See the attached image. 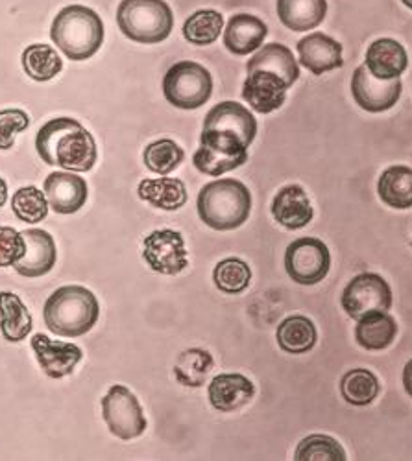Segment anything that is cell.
Wrapping results in <instances>:
<instances>
[{
  "label": "cell",
  "mask_w": 412,
  "mask_h": 461,
  "mask_svg": "<svg viewBox=\"0 0 412 461\" xmlns=\"http://www.w3.org/2000/svg\"><path fill=\"white\" fill-rule=\"evenodd\" d=\"M35 149L47 165L70 172H89L96 163L93 135L69 117L52 119L37 131Z\"/></svg>",
  "instance_id": "1"
},
{
  "label": "cell",
  "mask_w": 412,
  "mask_h": 461,
  "mask_svg": "<svg viewBox=\"0 0 412 461\" xmlns=\"http://www.w3.org/2000/svg\"><path fill=\"white\" fill-rule=\"evenodd\" d=\"M100 304L86 286H61L45 303L43 320L47 329L63 338L87 334L98 321Z\"/></svg>",
  "instance_id": "2"
},
{
  "label": "cell",
  "mask_w": 412,
  "mask_h": 461,
  "mask_svg": "<svg viewBox=\"0 0 412 461\" xmlns=\"http://www.w3.org/2000/svg\"><path fill=\"white\" fill-rule=\"evenodd\" d=\"M198 216L215 230H233L248 221L252 192L237 179H216L202 186L198 194Z\"/></svg>",
  "instance_id": "3"
},
{
  "label": "cell",
  "mask_w": 412,
  "mask_h": 461,
  "mask_svg": "<svg viewBox=\"0 0 412 461\" xmlns=\"http://www.w3.org/2000/svg\"><path fill=\"white\" fill-rule=\"evenodd\" d=\"M52 41L72 61H86L95 56L104 43V23L87 6L63 8L50 28Z\"/></svg>",
  "instance_id": "4"
},
{
  "label": "cell",
  "mask_w": 412,
  "mask_h": 461,
  "mask_svg": "<svg viewBox=\"0 0 412 461\" xmlns=\"http://www.w3.org/2000/svg\"><path fill=\"white\" fill-rule=\"evenodd\" d=\"M119 30L141 45L165 41L174 28V15L165 0H123L117 10Z\"/></svg>",
  "instance_id": "5"
},
{
  "label": "cell",
  "mask_w": 412,
  "mask_h": 461,
  "mask_svg": "<svg viewBox=\"0 0 412 461\" xmlns=\"http://www.w3.org/2000/svg\"><path fill=\"white\" fill-rule=\"evenodd\" d=\"M163 95L178 109H198L213 95L209 70L197 61H179L172 65L163 78Z\"/></svg>",
  "instance_id": "6"
},
{
  "label": "cell",
  "mask_w": 412,
  "mask_h": 461,
  "mask_svg": "<svg viewBox=\"0 0 412 461\" xmlns=\"http://www.w3.org/2000/svg\"><path fill=\"white\" fill-rule=\"evenodd\" d=\"M248 161V148L233 135L204 130L200 135V148L197 149L193 165L198 172L218 177L243 167Z\"/></svg>",
  "instance_id": "7"
},
{
  "label": "cell",
  "mask_w": 412,
  "mask_h": 461,
  "mask_svg": "<svg viewBox=\"0 0 412 461\" xmlns=\"http://www.w3.org/2000/svg\"><path fill=\"white\" fill-rule=\"evenodd\" d=\"M102 417L109 432L123 441L142 436L148 427L139 399L123 384L111 386L102 399Z\"/></svg>",
  "instance_id": "8"
},
{
  "label": "cell",
  "mask_w": 412,
  "mask_h": 461,
  "mask_svg": "<svg viewBox=\"0 0 412 461\" xmlns=\"http://www.w3.org/2000/svg\"><path fill=\"white\" fill-rule=\"evenodd\" d=\"M329 267L331 255L320 239H298L285 251V270L298 285L313 286L322 283L329 274Z\"/></svg>",
  "instance_id": "9"
},
{
  "label": "cell",
  "mask_w": 412,
  "mask_h": 461,
  "mask_svg": "<svg viewBox=\"0 0 412 461\" xmlns=\"http://www.w3.org/2000/svg\"><path fill=\"white\" fill-rule=\"evenodd\" d=\"M341 301L346 314L359 321L370 312H389L392 306V290L378 274H359L346 285Z\"/></svg>",
  "instance_id": "10"
},
{
  "label": "cell",
  "mask_w": 412,
  "mask_h": 461,
  "mask_svg": "<svg viewBox=\"0 0 412 461\" xmlns=\"http://www.w3.org/2000/svg\"><path fill=\"white\" fill-rule=\"evenodd\" d=\"M142 258L161 276H178L181 274L189 260H187V249L179 230L158 229L144 239Z\"/></svg>",
  "instance_id": "11"
},
{
  "label": "cell",
  "mask_w": 412,
  "mask_h": 461,
  "mask_svg": "<svg viewBox=\"0 0 412 461\" xmlns=\"http://www.w3.org/2000/svg\"><path fill=\"white\" fill-rule=\"evenodd\" d=\"M403 91L401 78L378 80L373 78L366 65L355 68L352 76V95L355 104L368 113H383L392 109Z\"/></svg>",
  "instance_id": "12"
},
{
  "label": "cell",
  "mask_w": 412,
  "mask_h": 461,
  "mask_svg": "<svg viewBox=\"0 0 412 461\" xmlns=\"http://www.w3.org/2000/svg\"><path fill=\"white\" fill-rule=\"evenodd\" d=\"M32 349L43 373L50 378H63L72 375L84 358L78 345L50 339L45 334H35L32 338Z\"/></svg>",
  "instance_id": "13"
},
{
  "label": "cell",
  "mask_w": 412,
  "mask_h": 461,
  "mask_svg": "<svg viewBox=\"0 0 412 461\" xmlns=\"http://www.w3.org/2000/svg\"><path fill=\"white\" fill-rule=\"evenodd\" d=\"M204 130H215L233 135L244 142L246 148L252 146L257 135V121L250 109L237 102L216 104L204 121Z\"/></svg>",
  "instance_id": "14"
},
{
  "label": "cell",
  "mask_w": 412,
  "mask_h": 461,
  "mask_svg": "<svg viewBox=\"0 0 412 461\" xmlns=\"http://www.w3.org/2000/svg\"><path fill=\"white\" fill-rule=\"evenodd\" d=\"M23 237L26 240V253L14 266L15 272L28 279L47 276L58 260L56 242L52 235L43 229H28L23 230Z\"/></svg>",
  "instance_id": "15"
},
{
  "label": "cell",
  "mask_w": 412,
  "mask_h": 461,
  "mask_svg": "<svg viewBox=\"0 0 412 461\" xmlns=\"http://www.w3.org/2000/svg\"><path fill=\"white\" fill-rule=\"evenodd\" d=\"M287 84L269 70H252L243 86V98L255 113L269 114L278 111L287 100Z\"/></svg>",
  "instance_id": "16"
},
{
  "label": "cell",
  "mask_w": 412,
  "mask_h": 461,
  "mask_svg": "<svg viewBox=\"0 0 412 461\" xmlns=\"http://www.w3.org/2000/svg\"><path fill=\"white\" fill-rule=\"evenodd\" d=\"M45 196L54 212L74 214L86 205L89 188L86 179L77 174L52 172L45 179Z\"/></svg>",
  "instance_id": "17"
},
{
  "label": "cell",
  "mask_w": 412,
  "mask_h": 461,
  "mask_svg": "<svg viewBox=\"0 0 412 461\" xmlns=\"http://www.w3.org/2000/svg\"><path fill=\"white\" fill-rule=\"evenodd\" d=\"M298 56L299 63L315 76H322L344 65L343 45L322 32L304 37L298 43Z\"/></svg>",
  "instance_id": "18"
},
{
  "label": "cell",
  "mask_w": 412,
  "mask_h": 461,
  "mask_svg": "<svg viewBox=\"0 0 412 461\" xmlns=\"http://www.w3.org/2000/svg\"><path fill=\"white\" fill-rule=\"evenodd\" d=\"M209 402L215 410L230 413L244 408L255 397V386L250 378L239 373L218 375L209 384Z\"/></svg>",
  "instance_id": "19"
},
{
  "label": "cell",
  "mask_w": 412,
  "mask_h": 461,
  "mask_svg": "<svg viewBox=\"0 0 412 461\" xmlns=\"http://www.w3.org/2000/svg\"><path fill=\"white\" fill-rule=\"evenodd\" d=\"M274 220L288 230L304 229L315 216L307 192L299 185L283 186L272 200Z\"/></svg>",
  "instance_id": "20"
},
{
  "label": "cell",
  "mask_w": 412,
  "mask_h": 461,
  "mask_svg": "<svg viewBox=\"0 0 412 461\" xmlns=\"http://www.w3.org/2000/svg\"><path fill=\"white\" fill-rule=\"evenodd\" d=\"M269 35L267 24L255 15H233L224 30V47L235 56H248L261 49Z\"/></svg>",
  "instance_id": "21"
},
{
  "label": "cell",
  "mask_w": 412,
  "mask_h": 461,
  "mask_svg": "<svg viewBox=\"0 0 412 461\" xmlns=\"http://www.w3.org/2000/svg\"><path fill=\"white\" fill-rule=\"evenodd\" d=\"M366 68L373 78L378 80H396L401 78L408 65L407 52L403 45H399L396 40H383L373 41L366 50Z\"/></svg>",
  "instance_id": "22"
},
{
  "label": "cell",
  "mask_w": 412,
  "mask_h": 461,
  "mask_svg": "<svg viewBox=\"0 0 412 461\" xmlns=\"http://www.w3.org/2000/svg\"><path fill=\"white\" fill-rule=\"evenodd\" d=\"M398 336L396 320L383 311L362 316L355 327V339L366 351H385Z\"/></svg>",
  "instance_id": "23"
},
{
  "label": "cell",
  "mask_w": 412,
  "mask_h": 461,
  "mask_svg": "<svg viewBox=\"0 0 412 461\" xmlns=\"http://www.w3.org/2000/svg\"><path fill=\"white\" fill-rule=\"evenodd\" d=\"M327 14V0H278V17L292 32L320 26Z\"/></svg>",
  "instance_id": "24"
},
{
  "label": "cell",
  "mask_w": 412,
  "mask_h": 461,
  "mask_svg": "<svg viewBox=\"0 0 412 461\" xmlns=\"http://www.w3.org/2000/svg\"><path fill=\"white\" fill-rule=\"evenodd\" d=\"M137 194L142 202L163 211H178L187 203L185 183L176 177L163 176L158 179H142Z\"/></svg>",
  "instance_id": "25"
},
{
  "label": "cell",
  "mask_w": 412,
  "mask_h": 461,
  "mask_svg": "<svg viewBox=\"0 0 412 461\" xmlns=\"http://www.w3.org/2000/svg\"><path fill=\"white\" fill-rule=\"evenodd\" d=\"M246 70L248 72H252V70L274 72L279 76V78H283V82L287 84L288 89L299 78V67H298V61H296L292 50L279 43H272V45L259 49V52L253 54L252 59L248 61Z\"/></svg>",
  "instance_id": "26"
},
{
  "label": "cell",
  "mask_w": 412,
  "mask_h": 461,
  "mask_svg": "<svg viewBox=\"0 0 412 461\" xmlns=\"http://www.w3.org/2000/svg\"><path fill=\"white\" fill-rule=\"evenodd\" d=\"M276 338L281 351L288 355H306L316 345L318 332L309 318L288 316L278 327Z\"/></svg>",
  "instance_id": "27"
},
{
  "label": "cell",
  "mask_w": 412,
  "mask_h": 461,
  "mask_svg": "<svg viewBox=\"0 0 412 461\" xmlns=\"http://www.w3.org/2000/svg\"><path fill=\"white\" fill-rule=\"evenodd\" d=\"M378 194L392 209H412V168L403 165L387 168L380 177Z\"/></svg>",
  "instance_id": "28"
},
{
  "label": "cell",
  "mask_w": 412,
  "mask_h": 461,
  "mask_svg": "<svg viewBox=\"0 0 412 461\" xmlns=\"http://www.w3.org/2000/svg\"><path fill=\"white\" fill-rule=\"evenodd\" d=\"M32 327V316L21 297L12 292H0V332L5 339L12 343L23 341Z\"/></svg>",
  "instance_id": "29"
},
{
  "label": "cell",
  "mask_w": 412,
  "mask_h": 461,
  "mask_svg": "<svg viewBox=\"0 0 412 461\" xmlns=\"http://www.w3.org/2000/svg\"><path fill=\"white\" fill-rule=\"evenodd\" d=\"M381 392L380 380L370 369H350L341 380L343 399L352 406H368Z\"/></svg>",
  "instance_id": "30"
},
{
  "label": "cell",
  "mask_w": 412,
  "mask_h": 461,
  "mask_svg": "<svg viewBox=\"0 0 412 461\" xmlns=\"http://www.w3.org/2000/svg\"><path fill=\"white\" fill-rule=\"evenodd\" d=\"M23 68L35 82H49L63 70L60 54L50 45H30L23 52Z\"/></svg>",
  "instance_id": "31"
},
{
  "label": "cell",
  "mask_w": 412,
  "mask_h": 461,
  "mask_svg": "<svg viewBox=\"0 0 412 461\" xmlns=\"http://www.w3.org/2000/svg\"><path fill=\"white\" fill-rule=\"evenodd\" d=\"M213 369V357L204 349H187L179 355L174 376L187 388H200L206 384L209 371Z\"/></svg>",
  "instance_id": "32"
},
{
  "label": "cell",
  "mask_w": 412,
  "mask_h": 461,
  "mask_svg": "<svg viewBox=\"0 0 412 461\" xmlns=\"http://www.w3.org/2000/svg\"><path fill=\"white\" fill-rule=\"evenodd\" d=\"M213 281H215V286L224 294L228 295L243 294L252 283V267L244 260L235 257L224 258L215 266Z\"/></svg>",
  "instance_id": "33"
},
{
  "label": "cell",
  "mask_w": 412,
  "mask_h": 461,
  "mask_svg": "<svg viewBox=\"0 0 412 461\" xmlns=\"http://www.w3.org/2000/svg\"><path fill=\"white\" fill-rule=\"evenodd\" d=\"M224 28V17L215 10H200L183 24V37L198 47L213 45Z\"/></svg>",
  "instance_id": "34"
},
{
  "label": "cell",
  "mask_w": 412,
  "mask_h": 461,
  "mask_svg": "<svg viewBox=\"0 0 412 461\" xmlns=\"http://www.w3.org/2000/svg\"><path fill=\"white\" fill-rule=\"evenodd\" d=\"M185 159L183 148L178 146L172 139H161L152 144H148L142 153V161L146 168L160 176L172 174Z\"/></svg>",
  "instance_id": "35"
},
{
  "label": "cell",
  "mask_w": 412,
  "mask_h": 461,
  "mask_svg": "<svg viewBox=\"0 0 412 461\" xmlns=\"http://www.w3.org/2000/svg\"><path fill=\"white\" fill-rule=\"evenodd\" d=\"M296 461H346L341 443L325 434H313L299 441L294 452Z\"/></svg>",
  "instance_id": "36"
},
{
  "label": "cell",
  "mask_w": 412,
  "mask_h": 461,
  "mask_svg": "<svg viewBox=\"0 0 412 461\" xmlns=\"http://www.w3.org/2000/svg\"><path fill=\"white\" fill-rule=\"evenodd\" d=\"M49 200L37 186H23L12 198L15 216L24 223H40L49 216Z\"/></svg>",
  "instance_id": "37"
},
{
  "label": "cell",
  "mask_w": 412,
  "mask_h": 461,
  "mask_svg": "<svg viewBox=\"0 0 412 461\" xmlns=\"http://www.w3.org/2000/svg\"><path fill=\"white\" fill-rule=\"evenodd\" d=\"M26 253V240L14 227H0V267L15 266Z\"/></svg>",
  "instance_id": "38"
},
{
  "label": "cell",
  "mask_w": 412,
  "mask_h": 461,
  "mask_svg": "<svg viewBox=\"0 0 412 461\" xmlns=\"http://www.w3.org/2000/svg\"><path fill=\"white\" fill-rule=\"evenodd\" d=\"M30 126L28 114L23 109L0 111V149L14 148L15 135Z\"/></svg>",
  "instance_id": "39"
},
{
  "label": "cell",
  "mask_w": 412,
  "mask_h": 461,
  "mask_svg": "<svg viewBox=\"0 0 412 461\" xmlns=\"http://www.w3.org/2000/svg\"><path fill=\"white\" fill-rule=\"evenodd\" d=\"M403 388L407 395L412 399V360H408L403 369Z\"/></svg>",
  "instance_id": "40"
},
{
  "label": "cell",
  "mask_w": 412,
  "mask_h": 461,
  "mask_svg": "<svg viewBox=\"0 0 412 461\" xmlns=\"http://www.w3.org/2000/svg\"><path fill=\"white\" fill-rule=\"evenodd\" d=\"M6 200H8V185L3 177H0V207H5Z\"/></svg>",
  "instance_id": "41"
},
{
  "label": "cell",
  "mask_w": 412,
  "mask_h": 461,
  "mask_svg": "<svg viewBox=\"0 0 412 461\" xmlns=\"http://www.w3.org/2000/svg\"><path fill=\"white\" fill-rule=\"evenodd\" d=\"M401 3H403L408 10H412V0H401Z\"/></svg>",
  "instance_id": "42"
}]
</instances>
